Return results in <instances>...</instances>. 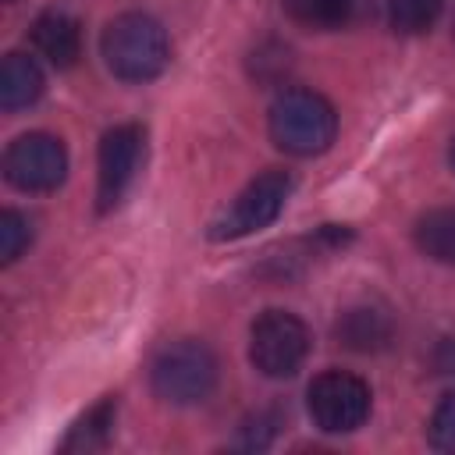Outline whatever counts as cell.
<instances>
[{"instance_id": "obj_1", "label": "cell", "mask_w": 455, "mask_h": 455, "mask_svg": "<svg viewBox=\"0 0 455 455\" xmlns=\"http://www.w3.org/2000/svg\"><path fill=\"white\" fill-rule=\"evenodd\" d=\"M100 50L110 75H117L121 82H153L171 60V39L164 25L142 11L117 14L103 28Z\"/></svg>"}, {"instance_id": "obj_2", "label": "cell", "mask_w": 455, "mask_h": 455, "mask_svg": "<svg viewBox=\"0 0 455 455\" xmlns=\"http://www.w3.org/2000/svg\"><path fill=\"white\" fill-rule=\"evenodd\" d=\"M267 128L277 149L291 156H316L331 149L338 135V114L331 100L313 89H284L270 107Z\"/></svg>"}, {"instance_id": "obj_3", "label": "cell", "mask_w": 455, "mask_h": 455, "mask_svg": "<svg viewBox=\"0 0 455 455\" xmlns=\"http://www.w3.org/2000/svg\"><path fill=\"white\" fill-rule=\"evenodd\" d=\"M149 384H153L156 398H164L171 405L206 402L210 391L217 387V355L210 352L206 341H196V338L167 341L153 355Z\"/></svg>"}, {"instance_id": "obj_4", "label": "cell", "mask_w": 455, "mask_h": 455, "mask_svg": "<svg viewBox=\"0 0 455 455\" xmlns=\"http://www.w3.org/2000/svg\"><path fill=\"white\" fill-rule=\"evenodd\" d=\"M288 192H291V174L281 171V167H270L263 174H256L235 199L231 206L210 224V238L213 242H235V238H245L267 224H274L288 203Z\"/></svg>"}, {"instance_id": "obj_5", "label": "cell", "mask_w": 455, "mask_h": 455, "mask_svg": "<svg viewBox=\"0 0 455 455\" xmlns=\"http://www.w3.org/2000/svg\"><path fill=\"white\" fill-rule=\"evenodd\" d=\"M309 355V331L288 309H267L252 320L249 359L263 377H295Z\"/></svg>"}, {"instance_id": "obj_6", "label": "cell", "mask_w": 455, "mask_h": 455, "mask_svg": "<svg viewBox=\"0 0 455 455\" xmlns=\"http://www.w3.org/2000/svg\"><path fill=\"white\" fill-rule=\"evenodd\" d=\"M370 405H373L370 384L348 370H323L306 391V409L323 434L359 430L370 416Z\"/></svg>"}, {"instance_id": "obj_7", "label": "cell", "mask_w": 455, "mask_h": 455, "mask_svg": "<svg viewBox=\"0 0 455 455\" xmlns=\"http://www.w3.org/2000/svg\"><path fill=\"white\" fill-rule=\"evenodd\" d=\"M4 174L21 192H53L68 178V149L50 132L18 135L4 153Z\"/></svg>"}, {"instance_id": "obj_8", "label": "cell", "mask_w": 455, "mask_h": 455, "mask_svg": "<svg viewBox=\"0 0 455 455\" xmlns=\"http://www.w3.org/2000/svg\"><path fill=\"white\" fill-rule=\"evenodd\" d=\"M146 156V132L142 124H117L100 139L96 160V199L100 210H114L139 178Z\"/></svg>"}, {"instance_id": "obj_9", "label": "cell", "mask_w": 455, "mask_h": 455, "mask_svg": "<svg viewBox=\"0 0 455 455\" xmlns=\"http://www.w3.org/2000/svg\"><path fill=\"white\" fill-rule=\"evenodd\" d=\"M334 338H338L345 348L370 355V352H380V348L391 345V338H395V320H391V313H387L384 306H373V302L348 306V309L338 316V323H334Z\"/></svg>"}, {"instance_id": "obj_10", "label": "cell", "mask_w": 455, "mask_h": 455, "mask_svg": "<svg viewBox=\"0 0 455 455\" xmlns=\"http://www.w3.org/2000/svg\"><path fill=\"white\" fill-rule=\"evenodd\" d=\"M32 46L53 68H71L82 57V28L68 11H43L32 21Z\"/></svg>"}, {"instance_id": "obj_11", "label": "cell", "mask_w": 455, "mask_h": 455, "mask_svg": "<svg viewBox=\"0 0 455 455\" xmlns=\"http://www.w3.org/2000/svg\"><path fill=\"white\" fill-rule=\"evenodd\" d=\"M46 89V78H43V68L36 64V57L28 53H7L4 64H0V107L7 114L14 110H25L32 107Z\"/></svg>"}, {"instance_id": "obj_12", "label": "cell", "mask_w": 455, "mask_h": 455, "mask_svg": "<svg viewBox=\"0 0 455 455\" xmlns=\"http://www.w3.org/2000/svg\"><path fill=\"white\" fill-rule=\"evenodd\" d=\"M284 11L302 28L334 32V28H348L359 18L363 0H284Z\"/></svg>"}, {"instance_id": "obj_13", "label": "cell", "mask_w": 455, "mask_h": 455, "mask_svg": "<svg viewBox=\"0 0 455 455\" xmlns=\"http://www.w3.org/2000/svg\"><path fill=\"white\" fill-rule=\"evenodd\" d=\"M114 419H117V402L100 398L92 409H85V416H78L71 423L68 437L60 441V451H100V448H107V441L114 434Z\"/></svg>"}, {"instance_id": "obj_14", "label": "cell", "mask_w": 455, "mask_h": 455, "mask_svg": "<svg viewBox=\"0 0 455 455\" xmlns=\"http://www.w3.org/2000/svg\"><path fill=\"white\" fill-rule=\"evenodd\" d=\"M412 238H416V249H419L423 256L455 267V206L427 210V213L416 220Z\"/></svg>"}, {"instance_id": "obj_15", "label": "cell", "mask_w": 455, "mask_h": 455, "mask_svg": "<svg viewBox=\"0 0 455 455\" xmlns=\"http://www.w3.org/2000/svg\"><path fill=\"white\" fill-rule=\"evenodd\" d=\"M444 0H387V21L402 36H423L441 18Z\"/></svg>"}, {"instance_id": "obj_16", "label": "cell", "mask_w": 455, "mask_h": 455, "mask_svg": "<svg viewBox=\"0 0 455 455\" xmlns=\"http://www.w3.org/2000/svg\"><path fill=\"white\" fill-rule=\"evenodd\" d=\"M32 242V220L18 210H4L0 213V259L14 263Z\"/></svg>"}, {"instance_id": "obj_17", "label": "cell", "mask_w": 455, "mask_h": 455, "mask_svg": "<svg viewBox=\"0 0 455 455\" xmlns=\"http://www.w3.org/2000/svg\"><path fill=\"white\" fill-rule=\"evenodd\" d=\"M430 444L437 451H455V391H448L430 416Z\"/></svg>"}, {"instance_id": "obj_18", "label": "cell", "mask_w": 455, "mask_h": 455, "mask_svg": "<svg viewBox=\"0 0 455 455\" xmlns=\"http://www.w3.org/2000/svg\"><path fill=\"white\" fill-rule=\"evenodd\" d=\"M434 370L437 373H455V338H444L434 348Z\"/></svg>"}, {"instance_id": "obj_19", "label": "cell", "mask_w": 455, "mask_h": 455, "mask_svg": "<svg viewBox=\"0 0 455 455\" xmlns=\"http://www.w3.org/2000/svg\"><path fill=\"white\" fill-rule=\"evenodd\" d=\"M448 160H451V167H455V139H451V146H448Z\"/></svg>"}, {"instance_id": "obj_20", "label": "cell", "mask_w": 455, "mask_h": 455, "mask_svg": "<svg viewBox=\"0 0 455 455\" xmlns=\"http://www.w3.org/2000/svg\"><path fill=\"white\" fill-rule=\"evenodd\" d=\"M451 32H455V21H451Z\"/></svg>"}, {"instance_id": "obj_21", "label": "cell", "mask_w": 455, "mask_h": 455, "mask_svg": "<svg viewBox=\"0 0 455 455\" xmlns=\"http://www.w3.org/2000/svg\"><path fill=\"white\" fill-rule=\"evenodd\" d=\"M7 4H11V0H7Z\"/></svg>"}]
</instances>
